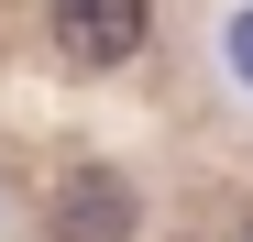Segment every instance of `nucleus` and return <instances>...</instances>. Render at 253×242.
<instances>
[{
  "instance_id": "nucleus-1",
  "label": "nucleus",
  "mask_w": 253,
  "mask_h": 242,
  "mask_svg": "<svg viewBox=\"0 0 253 242\" xmlns=\"http://www.w3.org/2000/svg\"><path fill=\"white\" fill-rule=\"evenodd\" d=\"M44 44L77 77H110L154 44V0H44Z\"/></svg>"
},
{
  "instance_id": "nucleus-2",
  "label": "nucleus",
  "mask_w": 253,
  "mask_h": 242,
  "mask_svg": "<svg viewBox=\"0 0 253 242\" xmlns=\"http://www.w3.org/2000/svg\"><path fill=\"white\" fill-rule=\"evenodd\" d=\"M143 231V187L121 165H66L44 198V242H132Z\"/></svg>"
},
{
  "instance_id": "nucleus-3",
  "label": "nucleus",
  "mask_w": 253,
  "mask_h": 242,
  "mask_svg": "<svg viewBox=\"0 0 253 242\" xmlns=\"http://www.w3.org/2000/svg\"><path fill=\"white\" fill-rule=\"evenodd\" d=\"M220 55H231V77L253 88V11H231V22H220Z\"/></svg>"
},
{
  "instance_id": "nucleus-4",
  "label": "nucleus",
  "mask_w": 253,
  "mask_h": 242,
  "mask_svg": "<svg viewBox=\"0 0 253 242\" xmlns=\"http://www.w3.org/2000/svg\"><path fill=\"white\" fill-rule=\"evenodd\" d=\"M231 242H253V209H242V220H231Z\"/></svg>"
}]
</instances>
